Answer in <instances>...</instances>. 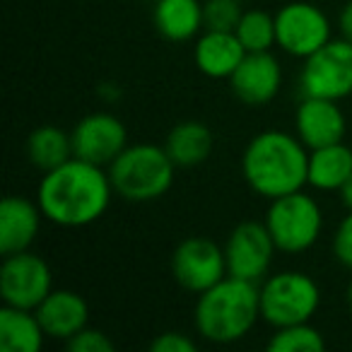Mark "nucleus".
<instances>
[{"label": "nucleus", "mask_w": 352, "mask_h": 352, "mask_svg": "<svg viewBox=\"0 0 352 352\" xmlns=\"http://www.w3.org/2000/svg\"><path fill=\"white\" fill-rule=\"evenodd\" d=\"M113 193L104 166L73 157L65 164L44 171V179L36 186V203L51 225L80 230L104 217Z\"/></svg>", "instance_id": "1"}, {"label": "nucleus", "mask_w": 352, "mask_h": 352, "mask_svg": "<svg viewBox=\"0 0 352 352\" xmlns=\"http://www.w3.org/2000/svg\"><path fill=\"white\" fill-rule=\"evenodd\" d=\"M241 176L246 186L265 201L309 186V147L297 133L261 131L241 152Z\"/></svg>", "instance_id": "2"}, {"label": "nucleus", "mask_w": 352, "mask_h": 352, "mask_svg": "<svg viewBox=\"0 0 352 352\" xmlns=\"http://www.w3.org/2000/svg\"><path fill=\"white\" fill-rule=\"evenodd\" d=\"M261 321L258 283L227 275L198 294L193 307L196 333L208 342L230 345L246 338Z\"/></svg>", "instance_id": "3"}, {"label": "nucleus", "mask_w": 352, "mask_h": 352, "mask_svg": "<svg viewBox=\"0 0 352 352\" xmlns=\"http://www.w3.org/2000/svg\"><path fill=\"white\" fill-rule=\"evenodd\" d=\"M179 166L166 155L164 145L135 142L128 145L107 166L111 186L118 198L128 203L160 201L174 186V174Z\"/></svg>", "instance_id": "4"}, {"label": "nucleus", "mask_w": 352, "mask_h": 352, "mask_svg": "<svg viewBox=\"0 0 352 352\" xmlns=\"http://www.w3.org/2000/svg\"><path fill=\"white\" fill-rule=\"evenodd\" d=\"M261 321L270 328L309 323L321 307V289L311 275L302 270H280L258 285Z\"/></svg>", "instance_id": "5"}, {"label": "nucleus", "mask_w": 352, "mask_h": 352, "mask_svg": "<svg viewBox=\"0 0 352 352\" xmlns=\"http://www.w3.org/2000/svg\"><path fill=\"white\" fill-rule=\"evenodd\" d=\"M280 254L297 256L314 249L323 234V210L314 196L302 191L268 201L263 217Z\"/></svg>", "instance_id": "6"}, {"label": "nucleus", "mask_w": 352, "mask_h": 352, "mask_svg": "<svg viewBox=\"0 0 352 352\" xmlns=\"http://www.w3.org/2000/svg\"><path fill=\"white\" fill-rule=\"evenodd\" d=\"M275 34L278 49L304 60L333 39V22L316 3L292 0L275 12Z\"/></svg>", "instance_id": "7"}, {"label": "nucleus", "mask_w": 352, "mask_h": 352, "mask_svg": "<svg viewBox=\"0 0 352 352\" xmlns=\"http://www.w3.org/2000/svg\"><path fill=\"white\" fill-rule=\"evenodd\" d=\"M302 97H323L333 102L352 97V44L331 39L323 49L304 58L299 73Z\"/></svg>", "instance_id": "8"}, {"label": "nucleus", "mask_w": 352, "mask_h": 352, "mask_svg": "<svg viewBox=\"0 0 352 352\" xmlns=\"http://www.w3.org/2000/svg\"><path fill=\"white\" fill-rule=\"evenodd\" d=\"M54 289L51 268L39 254L30 249L6 256L0 265V297L3 304L34 311Z\"/></svg>", "instance_id": "9"}, {"label": "nucleus", "mask_w": 352, "mask_h": 352, "mask_svg": "<svg viewBox=\"0 0 352 352\" xmlns=\"http://www.w3.org/2000/svg\"><path fill=\"white\" fill-rule=\"evenodd\" d=\"M171 275L186 292H206L230 275L225 246H217L208 236H188L171 254Z\"/></svg>", "instance_id": "10"}, {"label": "nucleus", "mask_w": 352, "mask_h": 352, "mask_svg": "<svg viewBox=\"0 0 352 352\" xmlns=\"http://www.w3.org/2000/svg\"><path fill=\"white\" fill-rule=\"evenodd\" d=\"M278 254L265 222H241L230 232L225 241L227 273L251 283H261L270 275V265Z\"/></svg>", "instance_id": "11"}, {"label": "nucleus", "mask_w": 352, "mask_h": 352, "mask_svg": "<svg viewBox=\"0 0 352 352\" xmlns=\"http://www.w3.org/2000/svg\"><path fill=\"white\" fill-rule=\"evenodd\" d=\"M75 157L109 166L128 147V131L121 118L109 111H94L82 116L70 131Z\"/></svg>", "instance_id": "12"}, {"label": "nucleus", "mask_w": 352, "mask_h": 352, "mask_svg": "<svg viewBox=\"0 0 352 352\" xmlns=\"http://www.w3.org/2000/svg\"><path fill=\"white\" fill-rule=\"evenodd\" d=\"M230 87L234 97L246 107H265L280 94L283 65L273 56V51L246 54L239 68L232 73Z\"/></svg>", "instance_id": "13"}, {"label": "nucleus", "mask_w": 352, "mask_h": 352, "mask_svg": "<svg viewBox=\"0 0 352 352\" xmlns=\"http://www.w3.org/2000/svg\"><path fill=\"white\" fill-rule=\"evenodd\" d=\"M294 133L309 150L342 142L347 133L345 111L333 99L302 97L294 111Z\"/></svg>", "instance_id": "14"}, {"label": "nucleus", "mask_w": 352, "mask_h": 352, "mask_svg": "<svg viewBox=\"0 0 352 352\" xmlns=\"http://www.w3.org/2000/svg\"><path fill=\"white\" fill-rule=\"evenodd\" d=\"M41 212L39 203L25 196H8L0 203V251L3 256L27 251L39 236Z\"/></svg>", "instance_id": "15"}, {"label": "nucleus", "mask_w": 352, "mask_h": 352, "mask_svg": "<svg viewBox=\"0 0 352 352\" xmlns=\"http://www.w3.org/2000/svg\"><path fill=\"white\" fill-rule=\"evenodd\" d=\"M34 311L51 340L68 342L82 328H87L89 321L87 302L82 299V294L73 292V289H51L49 297Z\"/></svg>", "instance_id": "16"}, {"label": "nucleus", "mask_w": 352, "mask_h": 352, "mask_svg": "<svg viewBox=\"0 0 352 352\" xmlns=\"http://www.w3.org/2000/svg\"><path fill=\"white\" fill-rule=\"evenodd\" d=\"M246 49L234 32H217L203 30L193 44V60L196 68L206 78L212 80H230L232 73L244 60Z\"/></svg>", "instance_id": "17"}, {"label": "nucleus", "mask_w": 352, "mask_h": 352, "mask_svg": "<svg viewBox=\"0 0 352 352\" xmlns=\"http://www.w3.org/2000/svg\"><path fill=\"white\" fill-rule=\"evenodd\" d=\"M152 22L166 41H174V44L193 41L206 30L203 3L201 0H155Z\"/></svg>", "instance_id": "18"}, {"label": "nucleus", "mask_w": 352, "mask_h": 352, "mask_svg": "<svg viewBox=\"0 0 352 352\" xmlns=\"http://www.w3.org/2000/svg\"><path fill=\"white\" fill-rule=\"evenodd\" d=\"M352 174V147L333 142L309 150V186L321 193H340Z\"/></svg>", "instance_id": "19"}, {"label": "nucleus", "mask_w": 352, "mask_h": 352, "mask_svg": "<svg viewBox=\"0 0 352 352\" xmlns=\"http://www.w3.org/2000/svg\"><path fill=\"white\" fill-rule=\"evenodd\" d=\"M164 150L176 166L191 169L208 162L215 150V135L203 121H182L166 133Z\"/></svg>", "instance_id": "20"}, {"label": "nucleus", "mask_w": 352, "mask_h": 352, "mask_svg": "<svg viewBox=\"0 0 352 352\" xmlns=\"http://www.w3.org/2000/svg\"><path fill=\"white\" fill-rule=\"evenodd\" d=\"M46 331L32 309L3 304L0 309V350L3 352H39Z\"/></svg>", "instance_id": "21"}, {"label": "nucleus", "mask_w": 352, "mask_h": 352, "mask_svg": "<svg viewBox=\"0 0 352 352\" xmlns=\"http://www.w3.org/2000/svg\"><path fill=\"white\" fill-rule=\"evenodd\" d=\"M73 157V138L58 126H39L27 138V160L39 171H51Z\"/></svg>", "instance_id": "22"}, {"label": "nucleus", "mask_w": 352, "mask_h": 352, "mask_svg": "<svg viewBox=\"0 0 352 352\" xmlns=\"http://www.w3.org/2000/svg\"><path fill=\"white\" fill-rule=\"evenodd\" d=\"M234 34L244 44L246 54H261L278 46V34H275V15L265 10H244Z\"/></svg>", "instance_id": "23"}, {"label": "nucleus", "mask_w": 352, "mask_h": 352, "mask_svg": "<svg viewBox=\"0 0 352 352\" xmlns=\"http://www.w3.org/2000/svg\"><path fill=\"white\" fill-rule=\"evenodd\" d=\"M326 347L321 331L309 323H294V326L275 328L268 340V350L275 352H321Z\"/></svg>", "instance_id": "24"}, {"label": "nucleus", "mask_w": 352, "mask_h": 352, "mask_svg": "<svg viewBox=\"0 0 352 352\" xmlns=\"http://www.w3.org/2000/svg\"><path fill=\"white\" fill-rule=\"evenodd\" d=\"M241 15V0H206L203 3V20L206 30L217 32H234L239 25Z\"/></svg>", "instance_id": "25"}, {"label": "nucleus", "mask_w": 352, "mask_h": 352, "mask_svg": "<svg viewBox=\"0 0 352 352\" xmlns=\"http://www.w3.org/2000/svg\"><path fill=\"white\" fill-rule=\"evenodd\" d=\"M70 352H111L113 342L111 338L104 331H97V328H82L78 336H73L68 342Z\"/></svg>", "instance_id": "26"}, {"label": "nucleus", "mask_w": 352, "mask_h": 352, "mask_svg": "<svg viewBox=\"0 0 352 352\" xmlns=\"http://www.w3.org/2000/svg\"><path fill=\"white\" fill-rule=\"evenodd\" d=\"M333 256L342 268L352 270V210H347L333 232Z\"/></svg>", "instance_id": "27"}, {"label": "nucleus", "mask_w": 352, "mask_h": 352, "mask_svg": "<svg viewBox=\"0 0 352 352\" xmlns=\"http://www.w3.org/2000/svg\"><path fill=\"white\" fill-rule=\"evenodd\" d=\"M150 350L152 352H196L198 345H196L193 338L186 336V333L166 331L150 342Z\"/></svg>", "instance_id": "28"}, {"label": "nucleus", "mask_w": 352, "mask_h": 352, "mask_svg": "<svg viewBox=\"0 0 352 352\" xmlns=\"http://www.w3.org/2000/svg\"><path fill=\"white\" fill-rule=\"evenodd\" d=\"M338 32H340L342 39H347L352 44V0H347L340 15H338Z\"/></svg>", "instance_id": "29"}, {"label": "nucleus", "mask_w": 352, "mask_h": 352, "mask_svg": "<svg viewBox=\"0 0 352 352\" xmlns=\"http://www.w3.org/2000/svg\"><path fill=\"white\" fill-rule=\"evenodd\" d=\"M338 196H340L342 206H345L347 210H352V174H350V179L345 182V186L340 188V193H338Z\"/></svg>", "instance_id": "30"}, {"label": "nucleus", "mask_w": 352, "mask_h": 352, "mask_svg": "<svg viewBox=\"0 0 352 352\" xmlns=\"http://www.w3.org/2000/svg\"><path fill=\"white\" fill-rule=\"evenodd\" d=\"M345 297H347V307H350V311H352V280L347 283V292H345Z\"/></svg>", "instance_id": "31"}, {"label": "nucleus", "mask_w": 352, "mask_h": 352, "mask_svg": "<svg viewBox=\"0 0 352 352\" xmlns=\"http://www.w3.org/2000/svg\"><path fill=\"white\" fill-rule=\"evenodd\" d=\"M241 3H244V0H241Z\"/></svg>", "instance_id": "32"}]
</instances>
